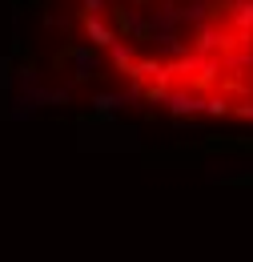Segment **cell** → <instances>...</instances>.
Here are the masks:
<instances>
[{"mask_svg": "<svg viewBox=\"0 0 253 262\" xmlns=\"http://www.w3.org/2000/svg\"><path fill=\"white\" fill-rule=\"evenodd\" d=\"M109 12L117 16V29H121V36L149 40V16H141V12H129V8H109Z\"/></svg>", "mask_w": 253, "mask_h": 262, "instance_id": "obj_1", "label": "cell"}, {"mask_svg": "<svg viewBox=\"0 0 253 262\" xmlns=\"http://www.w3.org/2000/svg\"><path fill=\"white\" fill-rule=\"evenodd\" d=\"M85 33H89V45H93L96 53H100V49H113V45L121 40V36L100 20V16H85Z\"/></svg>", "mask_w": 253, "mask_h": 262, "instance_id": "obj_2", "label": "cell"}, {"mask_svg": "<svg viewBox=\"0 0 253 262\" xmlns=\"http://www.w3.org/2000/svg\"><path fill=\"white\" fill-rule=\"evenodd\" d=\"M109 61H113V69H117V73L133 77V65H137V57H133V45H129V40H117V45L109 49Z\"/></svg>", "mask_w": 253, "mask_h": 262, "instance_id": "obj_3", "label": "cell"}, {"mask_svg": "<svg viewBox=\"0 0 253 262\" xmlns=\"http://www.w3.org/2000/svg\"><path fill=\"white\" fill-rule=\"evenodd\" d=\"M61 57H72V61H77V69H81L77 77H93L96 69L105 65V61H100L96 53H89V49H68V53H61Z\"/></svg>", "mask_w": 253, "mask_h": 262, "instance_id": "obj_4", "label": "cell"}, {"mask_svg": "<svg viewBox=\"0 0 253 262\" xmlns=\"http://www.w3.org/2000/svg\"><path fill=\"white\" fill-rule=\"evenodd\" d=\"M233 25H237L241 33L253 29V0H237V4H233Z\"/></svg>", "mask_w": 253, "mask_h": 262, "instance_id": "obj_5", "label": "cell"}, {"mask_svg": "<svg viewBox=\"0 0 253 262\" xmlns=\"http://www.w3.org/2000/svg\"><path fill=\"white\" fill-rule=\"evenodd\" d=\"M109 12V0H85V16H105Z\"/></svg>", "mask_w": 253, "mask_h": 262, "instance_id": "obj_6", "label": "cell"}]
</instances>
